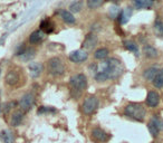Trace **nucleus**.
<instances>
[{
	"instance_id": "0eeeda50",
	"label": "nucleus",
	"mask_w": 163,
	"mask_h": 143,
	"mask_svg": "<svg viewBox=\"0 0 163 143\" xmlns=\"http://www.w3.org/2000/svg\"><path fill=\"white\" fill-rule=\"evenodd\" d=\"M35 104V96L33 93H27L25 95L21 96V99L19 101V107L22 112H28L33 109Z\"/></svg>"
},
{
	"instance_id": "4be33fe9",
	"label": "nucleus",
	"mask_w": 163,
	"mask_h": 143,
	"mask_svg": "<svg viewBox=\"0 0 163 143\" xmlns=\"http://www.w3.org/2000/svg\"><path fill=\"white\" fill-rule=\"evenodd\" d=\"M152 84L155 88H163V68H160L155 77L153 78Z\"/></svg>"
},
{
	"instance_id": "9d476101",
	"label": "nucleus",
	"mask_w": 163,
	"mask_h": 143,
	"mask_svg": "<svg viewBox=\"0 0 163 143\" xmlns=\"http://www.w3.org/2000/svg\"><path fill=\"white\" fill-rule=\"evenodd\" d=\"M91 134H92L93 139H95L96 141H98V142H102V143L107 142L108 140H110V138H111V135H110L107 132H105L103 128H93L92 132H91Z\"/></svg>"
},
{
	"instance_id": "7ed1b4c3",
	"label": "nucleus",
	"mask_w": 163,
	"mask_h": 143,
	"mask_svg": "<svg viewBox=\"0 0 163 143\" xmlns=\"http://www.w3.org/2000/svg\"><path fill=\"white\" fill-rule=\"evenodd\" d=\"M65 65L59 57H52L47 62V70L54 77H58L65 73Z\"/></svg>"
},
{
	"instance_id": "5701e85b",
	"label": "nucleus",
	"mask_w": 163,
	"mask_h": 143,
	"mask_svg": "<svg viewBox=\"0 0 163 143\" xmlns=\"http://www.w3.org/2000/svg\"><path fill=\"white\" fill-rule=\"evenodd\" d=\"M123 45H124L125 49L132 51V53H134L136 56H139V45L134 41H124Z\"/></svg>"
},
{
	"instance_id": "4468645a",
	"label": "nucleus",
	"mask_w": 163,
	"mask_h": 143,
	"mask_svg": "<svg viewBox=\"0 0 163 143\" xmlns=\"http://www.w3.org/2000/svg\"><path fill=\"white\" fill-rule=\"evenodd\" d=\"M5 81H6V84H8L9 86H15L19 83V74L16 70H10L6 75Z\"/></svg>"
},
{
	"instance_id": "cd10ccee",
	"label": "nucleus",
	"mask_w": 163,
	"mask_h": 143,
	"mask_svg": "<svg viewBox=\"0 0 163 143\" xmlns=\"http://www.w3.org/2000/svg\"><path fill=\"white\" fill-rule=\"evenodd\" d=\"M153 30L156 36L163 37V21L161 20H155L153 25Z\"/></svg>"
},
{
	"instance_id": "f3484780",
	"label": "nucleus",
	"mask_w": 163,
	"mask_h": 143,
	"mask_svg": "<svg viewBox=\"0 0 163 143\" xmlns=\"http://www.w3.org/2000/svg\"><path fill=\"white\" fill-rule=\"evenodd\" d=\"M131 16H132V8L131 7H126L124 9L121 10L119 15V21L122 24V25H125L126 22L130 20Z\"/></svg>"
},
{
	"instance_id": "1a4fd4ad",
	"label": "nucleus",
	"mask_w": 163,
	"mask_h": 143,
	"mask_svg": "<svg viewBox=\"0 0 163 143\" xmlns=\"http://www.w3.org/2000/svg\"><path fill=\"white\" fill-rule=\"evenodd\" d=\"M69 60L73 63H76V64H81V63H84L87 60L88 58V54L86 50H83V49H77V50L72 51L69 54Z\"/></svg>"
},
{
	"instance_id": "c85d7f7f",
	"label": "nucleus",
	"mask_w": 163,
	"mask_h": 143,
	"mask_svg": "<svg viewBox=\"0 0 163 143\" xmlns=\"http://www.w3.org/2000/svg\"><path fill=\"white\" fill-rule=\"evenodd\" d=\"M103 4L104 2L102 0H87V2H86L89 9H96V8L103 6Z\"/></svg>"
},
{
	"instance_id": "2f4dec72",
	"label": "nucleus",
	"mask_w": 163,
	"mask_h": 143,
	"mask_svg": "<svg viewBox=\"0 0 163 143\" xmlns=\"http://www.w3.org/2000/svg\"><path fill=\"white\" fill-rule=\"evenodd\" d=\"M55 109H53V107H48V106H41L39 110H38V114H41V113H48V112H55Z\"/></svg>"
},
{
	"instance_id": "b1692460",
	"label": "nucleus",
	"mask_w": 163,
	"mask_h": 143,
	"mask_svg": "<svg viewBox=\"0 0 163 143\" xmlns=\"http://www.w3.org/2000/svg\"><path fill=\"white\" fill-rule=\"evenodd\" d=\"M133 4L139 9H148V8L152 7L154 2L152 0H135Z\"/></svg>"
},
{
	"instance_id": "6ab92c4d",
	"label": "nucleus",
	"mask_w": 163,
	"mask_h": 143,
	"mask_svg": "<svg viewBox=\"0 0 163 143\" xmlns=\"http://www.w3.org/2000/svg\"><path fill=\"white\" fill-rule=\"evenodd\" d=\"M45 37V34L41 31L40 29L39 30H35L34 33L30 34L29 36V43L30 44H39L40 41H43V39H44Z\"/></svg>"
},
{
	"instance_id": "2eb2a0df",
	"label": "nucleus",
	"mask_w": 163,
	"mask_h": 143,
	"mask_svg": "<svg viewBox=\"0 0 163 143\" xmlns=\"http://www.w3.org/2000/svg\"><path fill=\"white\" fill-rule=\"evenodd\" d=\"M160 70V68L158 66H150L148 67V68H145L144 70H143V77H144V80H146V81H153V78L155 77V75L158 74V72Z\"/></svg>"
},
{
	"instance_id": "393cba45",
	"label": "nucleus",
	"mask_w": 163,
	"mask_h": 143,
	"mask_svg": "<svg viewBox=\"0 0 163 143\" xmlns=\"http://www.w3.org/2000/svg\"><path fill=\"white\" fill-rule=\"evenodd\" d=\"M40 30L44 34H49L54 30V25L52 24V21L49 19H45L43 20L40 24Z\"/></svg>"
},
{
	"instance_id": "9b49d317",
	"label": "nucleus",
	"mask_w": 163,
	"mask_h": 143,
	"mask_svg": "<svg viewBox=\"0 0 163 143\" xmlns=\"http://www.w3.org/2000/svg\"><path fill=\"white\" fill-rule=\"evenodd\" d=\"M28 70H29L30 76L33 77V78H37L44 72V66L39 62H33L28 65Z\"/></svg>"
},
{
	"instance_id": "a211bd4d",
	"label": "nucleus",
	"mask_w": 163,
	"mask_h": 143,
	"mask_svg": "<svg viewBox=\"0 0 163 143\" xmlns=\"http://www.w3.org/2000/svg\"><path fill=\"white\" fill-rule=\"evenodd\" d=\"M22 120H24V112L22 111H16L12 113L11 115V120H10V124L11 126H19V125L21 124Z\"/></svg>"
},
{
	"instance_id": "39448f33",
	"label": "nucleus",
	"mask_w": 163,
	"mask_h": 143,
	"mask_svg": "<svg viewBox=\"0 0 163 143\" xmlns=\"http://www.w3.org/2000/svg\"><path fill=\"white\" fill-rule=\"evenodd\" d=\"M69 84H71L73 89L82 92L87 87V77H86L85 74L83 73L75 74L69 78Z\"/></svg>"
},
{
	"instance_id": "f257e3e1",
	"label": "nucleus",
	"mask_w": 163,
	"mask_h": 143,
	"mask_svg": "<svg viewBox=\"0 0 163 143\" xmlns=\"http://www.w3.org/2000/svg\"><path fill=\"white\" fill-rule=\"evenodd\" d=\"M91 73L96 82H105L108 80L119 78L124 72V65L122 60L116 57H111L102 60L98 64H92L89 66Z\"/></svg>"
},
{
	"instance_id": "f03ea898",
	"label": "nucleus",
	"mask_w": 163,
	"mask_h": 143,
	"mask_svg": "<svg viewBox=\"0 0 163 143\" xmlns=\"http://www.w3.org/2000/svg\"><path fill=\"white\" fill-rule=\"evenodd\" d=\"M124 115L134 121L143 122L146 116V110L141 103H129L124 107Z\"/></svg>"
},
{
	"instance_id": "6e6552de",
	"label": "nucleus",
	"mask_w": 163,
	"mask_h": 143,
	"mask_svg": "<svg viewBox=\"0 0 163 143\" xmlns=\"http://www.w3.org/2000/svg\"><path fill=\"white\" fill-rule=\"evenodd\" d=\"M98 43V37L95 33H89L86 35V37L84 38V41L82 43V47L83 50H89L93 49Z\"/></svg>"
},
{
	"instance_id": "ddd939ff",
	"label": "nucleus",
	"mask_w": 163,
	"mask_h": 143,
	"mask_svg": "<svg viewBox=\"0 0 163 143\" xmlns=\"http://www.w3.org/2000/svg\"><path fill=\"white\" fill-rule=\"evenodd\" d=\"M142 53H143L145 58H149V59H155L158 58V56H159L158 49H156L155 47H153L152 45H148V44L143 46Z\"/></svg>"
},
{
	"instance_id": "473e14b6",
	"label": "nucleus",
	"mask_w": 163,
	"mask_h": 143,
	"mask_svg": "<svg viewBox=\"0 0 163 143\" xmlns=\"http://www.w3.org/2000/svg\"><path fill=\"white\" fill-rule=\"evenodd\" d=\"M162 97H163V94H162Z\"/></svg>"
},
{
	"instance_id": "7c9ffc66",
	"label": "nucleus",
	"mask_w": 163,
	"mask_h": 143,
	"mask_svg": "<svg viewBox=\"0 0 163 143\" xmlns=\"http://www.w3.org/2000/svg\"><path fill=\"white\" fill-rule=\"evenodd\" d=\"M17 105V103L16 102H8V103H5L4 106H2V112H4L5 114L9 113L14 107Z\"/></svg>"
},
{
	"instance_id": "bb28decb",
	"label": "nucleus",
	"mask_w": 163,
	"mask_h": 143,
	"mask_svg": "<svg viewBox=\"0 0 163 143\" xmlns=\"http://www.w3.org/2000/svg\"><path fill=\"white\" fill-rule=\"evenodd\" d=\"M0 138H1V140H2L5 143L14 142V135H12V133H11L10 131H8V130L1 131V133H0Z\"/></svg>"
},
{
	"instance_id": "412c9836",
	"label": "nucleus",
	"mask_w": 163,
	"mask_h": 143,
	"mask_svg": "<svg viewBox=\"0 0 163 143\" xmlns=\"http://www.w3.org/2000/svg\"><path fill=\"white\" fill-rule=\"evenodd\" d=\"M108 55H110V50H108L107 48L101 47L95 50V53H94V58L100 59V60H105V59H107Z\"/></svg>"
},
{
	"instance_id": "a878e982",
	"label": "nucleus",
	"mask_w": 163,
	"mask_h": 143,
	"mask_svg": "<svg viewBox=\"0 0 163 143\" xmlns=\"http://www.w3.org/2000/svg\"><path fill=\"white\" fill-rule=\"evenodd\" d=\"M83 6H84V2L83 1H74L69 5V12L72 14H77L83 9Z\"/></svg>"
},
{
	"instance_id": "dca6fc26",
	"label": "nucleus",
	"mask_w": 163,
	"mask_h": 143,
	"mask_svg": "<svg viewBox=\"0 0 163 143\" xmlns=\"http://www.w3.org/2000/svg\"><path fill=\"white\" fill-rule=\"evenodd\" d=\"M59 15H60V18L63 19L64 22H66L68 25H74L75 22H76V18H75V16L69 12L68 10L66 9H63V10L59 11Z\"/></svg>"
},
{
	"instance_id": "f8f14e48",
	"label": "nucleus",
	"mask_w": 163,
	"mask_h": 143,
	"mask_svg": "<svg viewBox=\"0 0 163 143\" xmlns=\"http://www.w3.org/2000/svg\"><path fill=\"white\" fill-rule=\"evenodd\" d=\"M160 99H161V96L156 91H150L146 95V99H145V103L149 107H155L159 105Z\"/></svg>"
},
{
	"instance_id": "423d86ee",
	"label": "nucleus",
	"mask_w": 163,
	"mask_h": 143,
	"mask_svg": "<svg viewBox=\"0 0 163 143\" xmlns=\"http://www.w3.org/2000/svg\"><path fill=\"white\" fill-rule=\"evenodd\" d=\"M148 128H149V132L150 134L153 136V138H155V136L159 135V133L161 131H163V121L159 116H152V119L149 121L148 123Z\"/></svg>"
},
{
	"instance_id": "aec40b11",
	"label": "nucleus",
	"mask_w": 163,
	"mask_h": 143,
	"mask_svg": "<svg viewBox=\"0 0 163 143\" xmlns=\"http://www.w3.org/2000/svg\"><path fill=\"white\" fill-rule=\"evenodd\" d=\"M35 56H36V50H35L34 48L29 47V48H26V49L24 50V53L19 56V58L21 59L22 62H29Z\"/></svg>"
},
{
	"instance_id": "20e7f679",
	"label": "nucleus",
	"mask_w": 163,
	"mask_h": 143,
	"mask_svg": "<svg viewBox=\"0 0 163 143\" xmlns=\"http://www.w3.org/2000/svg\"><path fill=\"white\" fill-rule=\"evenodd\" d=\"M100 106V99L95 95H88L84 99V102L82 104V111L84 112L86 115H91V114L95 113Z\"/></svg>"
},
{
	"instance_id": "c756f323",
	"label": "nucleus",
	"mask_w": 163,
	"mask_h": 143,
	"mask_svg": "<svg viewBox=\"0 0 163 143\" xmlns=\"http://www.w3.org/2000/svg\"><path fill=\"white\" fill-rule=\"evenodd\" d=\"M120 12H121L120 7L119 6H116V5H112L111 7H110V9H108V14H110V16H111L112 18H116V17H119Z\"/></svg>"
}]
</instances>
